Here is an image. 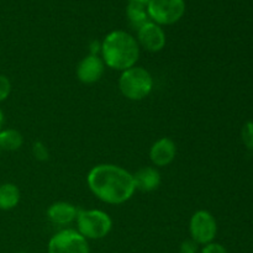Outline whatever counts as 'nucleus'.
<instances>
[{
	"label": "nucleus",
	"instance_id": "6",
	"mask_svg": "<svg viewBox=\"0 0 253 253\" xmlns=\"http://www.w3.org/2000/svg\"><path fill=\"white\" fill-rule=\"evenodd\" d=\"M47 253H90V247L77 230H62L51 237Z\"/></svg>",
	"mask_w": 253,
	"mask_h": 253
},
{
	"label": "nucleus",
	"instance_id": "10",
	"mask_svg": "<svg viewBox=\"0 0 253 253\" xmlns=\"http://www.w3.org/2000/svg\"><path fill=\"white\" fill-rule=\"evenodd\" d=\"M177 156V145L169 137H161L150 150V160L156 167H167Z\"/></svg>",
	"mask_w": 253,
	"mask_h": 253
},
{
	"label": "nucleus",
	"instance_id": "3",
	"mask_svg": "<svg viewBox=\"0 0 253 253\" xmlns=\"http://www.w3.org/2000/svg\"><path fill=\"white\" fill-rule=\"evenodd\" d=\"M119 89L128 100H143L153 89V78L143 67H131L121 73L119 79Z\"/></svg>",
	"mask_w": 253,
	"mask_h": 253
},
{
	"label": "nucleus",
	"instance_id": "11",
	"mask_svg": "<svg viewBox=\"0 0 253 253\" xmlns=\"http://www.w3.org/2000/svg\"><path fill=\"white\" fill-rule=\"evenodd\" d=\"M79 210L76 205L67 202H57L53 203L51 207L47 209V217L51 220L53 224L57 225H67L77 219Z\"/></svg>",
	"mask_w": 253,
	"mask_h": 253
},
{
	"label": "nucleus",
	"instance_id": "2",
	"mask_svg": "<svg viewBox=\"0 0 253 253\" xmlns=\"http://www.w3.org/2000/svg\"><path fill=\"white\" fill-rule=\"evenodd\" d=\"M140 57V44L132 35L115 30L101 42V59L105 66L115 71H126L136 66Z\"/></svg>",
	"mask_w": 253,
	"mask_h": 253
},
{
	"label": "nucleus",
	"instance_id": "16",
	"mask_svg": "<svg viewBox=\"0 0 253 253\" xmlns=\"http://www.w3.org/2000/svg\"><path fill=\"white\" fill-rule=\"evenodd\" d=\"M32 155H34V157L36 158L37 161H40V162H46L49 158L48 150H47L46 146L42 142H40V141H37V142H35L34 145H32Z\"/></svg>",
	"mask_w": 253,
	"mask_h": 253
},
{
	"label": "nucleus",
	"instance_id": "14",
	"mask_svg": "<svg viewBox=\"0 0 253 253\" xmlns=\"http://www.w3.org/2000/svg\"><path fill=\"white\" fill-rule=\"evenodd\" d=\"M24 145V136L15 128H5L0 131V151H17Z\"/></svg>",
	"mask_w": 253,
	"mask_h": 253
},
{
	"label": "nucleus",
	"instance_id": "7",
	"mask_svg": "<svg viewBox=\"0 0 253 253\" xmlns=\"http://www.w3.org/2000/svg\"><path fill=\"white\" fill-rule=\"evenodd\" d=\"M190 239L198 245H205L214 242L217 234V224L214 215L207 210H199L194 212L189 221Z\"/></svg>",
	"mask_w": 253,
	"mask_h": 253
},
{
	"label": "nucleus",
	"instance_id": "8",
	"mask_svg": "<svg viewBox=\"0 0 253 253\" xmlns=\"http://www.w3.org/2000/svg\"><path fill=\"white\" fill-rule=\"evenodd\" d=\"M137 42L146 51L156 53L165 48L167 39L160 25L148 21L137 30Z\"/></svg>",
	"mask_w": 253,
	"mask_h": 253
},
{
	"label": "nucleus",
	"instance_id": "4",
	"mask_svg": "<svg viewBox=\"0 0 253 253\" xmlns=\"http://www.w3.org/2000/svg\"><path fill=\"white\" fill-rule=\"evenodd\" d=\"M77 231L86 240H101L110 234L113 220L103 210H79Z\"/></svg>",
	"mask_w": 253,
	"mask_h": 253
},
{
	"label": "nucleus",
	"instance_id": "17",
	"mask_svg": "<svg viewBox=\"0 0 253 253\" xmlns=\"http://www.w3.org/2000/svg\"><path fill=\"white\" fill-rule=\"evenodd\" d=\"M242 141L249 150L253 151V121H249L242 127Z\"/></svg>",
	"mask_w": 253,
	"mask_h": 253
},
{
	"label": "nucleus",
	"instance_id": "22",
	"mask_svg": "<svg viewBox=\"0 0 253 253\" xmlns=\"http://www.w3.org/2000/svg\"><path fill=\"white\" fill-rule=\"evenodd\" d=\"M128 4L140 5V6L147 7L148 4H150V0H128Z\"/></svg>",
	"mask_w": 253,
	"mask_h": 253
},
{
	"label": "nucleus",
	"instance_id": "1",
	"mask_svg": "<svg viewBox=\"0 0 253 253\" xmlns=\"http://www.w3.org/2000/svg\"><path fill=\"white\" fill-rule=\"evenodd\" d=\"M86 183L99 200L110 205L124 204L132 198L136 190L133 175L120 166L109 163L91 168Z\"/></svg>",
	"mask_w": 253,
	"mask_h": 253
},
{
	"label": "nucleus",
	"instance_id": "5",
	"mask_svg": "<svg viewBox=\"0 0 253 253\" xmlns=\"http://www.w3.org/2000/svg\"><path fill=\"white\" fill-rule=\"evenodd\" d=\"M151 21L160 25H173L185 14L184 0H150L147 6Z\"/></svg>",
	"mask_w": 253,
	"mask_h": 253
},
{
	"label": "nucleus",
	"instance_id": "15",
	"mask_svg": "<svg viewBox=\"0 0 253 253\" xmlns=\"http://www.w3.org/2000/svg\"><path fill=\"white\" fill-rule=\"evenodd\" d=\"M126 15H127V19L130 21L131 26L135 30H138L141 26H143L148 21H151L150 16H148L147 7L140 6V5L127 4Z\"/></svg>",
	"mask_w": 253,
	"mask_h": 253
},
{
	"label": "nucleus",
	"instance_id": "24",
	"mask_svg": "<svg viewBox=\"0 0 253 253\" xmlns=\"http://www.w3.org/2000/svg\"><path fill=\"white\" fill-rule=\"evenodd\" d=\"M17 253H27V252H25V251H20V252H17Z\"/></svg>",
	"mask_w": 253,
	"mask_h": 253
},
{
	"label": "nucleus",
	"instance_id": "9",
	"mask_svg": "<svg viewBox=\"0 0 253 253\" xmlns=\"http://www.w3.org/2000/svg\"><path fill=\"white\" fill-rule=\"evenodd\" d=\"M104 71H105V63L103 59L99 56L89 54L79 62L76 74L78 81L83 84H94L100 81Z\"/></svg>",
	"mask_w": 253,
	"mask_h": 253
},
{
	"label": "nucleus",
	"instance_id": "19",
	"mask_svg": "<svg viewBox=\"0 0 253 253\" xmlns=\"http://www.w3.org/2000/svg\"><path fill=\"white\" fill-rule=\"evenodd\" d=\"M200 253H229L227 250L222 246L221 244H216V242H210V244L203 246Z\"/></svg>",
	"mask_w": 253,
	"mask_h": 253
},
{
	"label": "nucleus",
	"instance_id": "12",
	"mask_svg": "<svg viewBox=\"0 0 253 253\" xmlns=\"http://www.w3.org/2000/svg\"><path fill=\"white\" fill-rule=\"evenodd\" d=\"M133 175L136 190L150 193L161 185V173L156 167H142Z\"/></svg>",
	"mask_w": 253,
	"mask_h": 253
},
{
	"label": "nucleus",
	"instance_id": "20",
	"mask_svg": "<svg viewBox=\"0 0 253 253\" xmlns=\"http://www.w3.org/2000/svg\"><path fill=\"white\" fill-rule=\"evenodd\" d=\"M198 246L199 245L193 241L192 239L185 240L180 244L179 253H198Z\"/></svg>",
	"mask_w": 253,
	"mask_h": 253
},
{
	"label": "nucleus",
	"instance_id": "18",
	"mask_svg": "<svg viewBox=\"0 0 253 253\" xmlns=\"http://www.w3.org/2000/svg\"><path fill=\"white\" fill-rule=\"evenodd\" d=\"M11 82L4 74H0V103L6 100L11 93Z\"/></svg>",
	"mask_w": 253,
	"mask_h": 253
},
{
	"label": "nucleus",
	"instance_id": "21",
	"mask_svg": "<svg viewBox=\"0 0 253 253\" xmlns=\"http://www.w3.org/2000/svg\"><path fill=\"white\" fill-rule=\"evenodd\" d=\"M89 48H90V54H93V56H99V53H101V42L94 40L90 43V46H89Z\"/></svg>",
	"mask_w": 253,
	"mask_h": 253
},
{
	"label": "nucleus",
	"instance_id": "13",
	"mask_svg": "<svg viewBox=\"0 0 253 253\" xmlns=\"http://www.w3.org/2000/svg\"><path fill=\"white\" fill-rule=\"evenodd\" d=\"M21 193L14 183H4L0 185V210H12L19 205Z\"/></svg>",
	"mask_w": 253,
	"mask_h": 253
},
{
	"label": "nucleus",
	"instance_id": "23",
	"mask_svg": "<svg viewBox=\"0 0 253 253\" xmlns=\"http://www.w3.org/2000/svg\"><path fill=\"white\" fill-rule=\"evenodd\" d=\"M2 125H4V114H2L1 109H0V131L2 130Z\"/></svg>",
	"mask_w": 253,
	"mask_h": 253
}]
</instances>
